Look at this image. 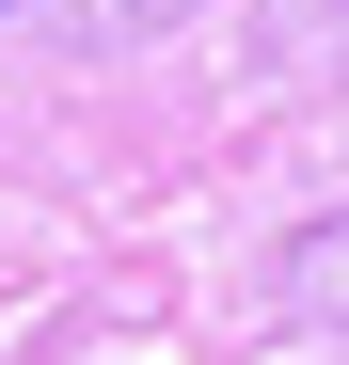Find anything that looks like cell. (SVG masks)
I'll use <instances>...</instances> for the list:
<instances>
[{
    "label": "cell",
    "mask_w": 349,
    "mask_h": 365,
    "mask_svg": "<svg viewBox=\"0 0 349 365\" xmlns=\"http://www.w3.org/2000/svg\"><path fill=\"white\" fill-rule=\"evenodd\" d=\"M270 286L302 302V318H333V334H349V207H333V222H302V238H286V255H270Z\"/></svg>",
    "instance_id": "obj_1"
},
{
    "label": "cell",
    "mask_w": 349,
    "mask_h": 365,
    "mask_svg": "<svg viewBox=\"0 0 349 365\" xmlns=\"http://www.w3.org/2000/svg\"><path fill=\"white\" fill-rule=\"evenodd\" d=\"M48 16H64L80 48H143V32H174V16H191V0H48Z\"/></svg>",
    "instance_id": "obj_2"
},
{
    "label": "cell",
    "mask_w": 349,
    "mask_h": 365,
    "mask_svg": "<svg viewBox=\"0 0 349 365\" xmlns=\"http://www.w3.org/2000/svg\"><path fill=\"white\" fill-rule=\"evenodd\" d=\"M0 16H16V0H0Z\"/></svg>",
    "instance_id": "obj_3"
}]
</instances>
